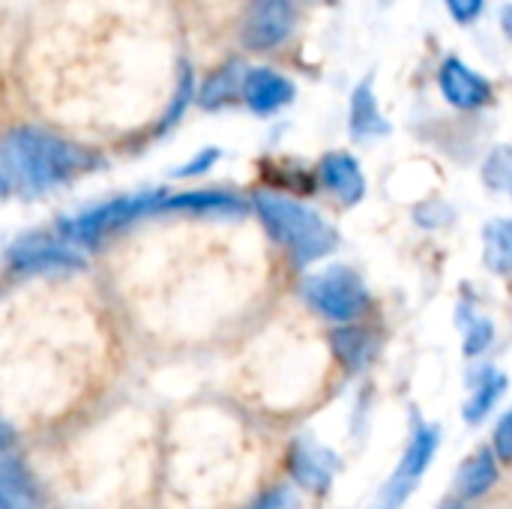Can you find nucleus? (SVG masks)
Listing matches in <instances>:
<instances>
[{
	"label": "nucleus",
	"instance_id": "1",
	"mask_svg": "<svg viewBox=\"0 0 512 509\" xmlns=\"http://www.w3.org/2000/svg\"><path fill=\"white\" fill-rule=\"evenodd\" d=\"M0 162L9 177V186H18L24 192H42L90 168L93 156L51 132L24 126L12 129L3 138Z\"/></svg>",
	"mask_w": 512,
	"mask_h": 509
},
{
	"label": "nucleus",
	"instance_id": "2",
	"mask_svg": "<svg viewBox=\"0 0 512 509\" xmlns=\"http://www.w3.org/2000/svg\"><path fill=\"white\" fill-rule=\"evenodd\" d=\"M255 207L267 225V231L294 255L297 264H312L324 255H330L339 243V234L330 222H324L315 210L303 207L300 201L261 192L255 198Z\"/></svg>",
	"mask_w": 512,
	"mask_h": 509
},
{
	"label": "nucleus",
	"instance_id": "3",
	"mask_svg": "<svg viewBox=\"0 0 512 509\" xmlns=\"http://www.w3.org/2000/svg\"><path fill=\"white\" fill-rule=\"evenodd\" d=\"M306 300L330 321H357L369 309V291L363 279L348 267H330L324 273H315L303 285Z\"/></svg>",
	"mask_w": 512,
	"mask_h": 509
},
{
	"label": "nucleus",
	"instance_id": "4",
	"mask_svg": "<svg viewBox=\"0 0 512 509\" xmlns=\"http://www.w3.org/2000/svg\"><path fill=\"white\" fill-rule=\"evenodd\" d=\"M159 201H162V192H144V195H129V198H114L102 207H93L75 219H66L60 222V234L66 243H81V246H90V243H99L105 234L129 225L132 219H141L144 213H153L159 210Z\"/></svg>",
	"mask_w": 512,
	"mask_h": 509
},
{
	"label": "nucleus",
	"instance_id": "5",
	"mask_svg": "<svg viewBox=\"0 0 512 509\" xmlns=\"http://www.w3.org/2000/svg\"><path fill=\"white\" fill-rule=\"evenodd\" d=\"M294 30L291 0H252L243 18V45L252 51H267L282 45Z\"/></svg>",
	"mask_w": 512,
	"mask_h": 509
},
{
	"label": "nucleus",
	"instance_id": "6",
	"mask_svg": "<svg viewBox=\"0 0 512 509\" xmlns=\"http://www.w3.org/2000/svg\"><path fill=\"white\" fill-rule=\"evenodd\" d=\"M438 84H441L444 99H447L453 108L474 111V108H483V105L492 102V84H489L477 69H471L468 63H462V60H456V57H450V60L441 66Z\"/></svg>",
	"mask_w": 512,
	"mask_h": 509
},
{
	"label": "nucleus",
	"instance_id": "7",
	"mask_svg": "<svg viewBox=\"0 0 512 509\" xmlns=\"http://www.w3.org/2000/svg\"><path fill=\"white\" fill-rule=\"evenodd\" d=\"M288 468H291V477L309 489V492H318L324 495L339 471V456L321 444H312V441H297L291 447V456H288Z\"/></svg>",
	"mask_w": 512,
	"mask_h": 509
},
{
	"label": "nucleus",
	"instance_id": "8",
	"mask_svg": "<svg viewBox=\"0 0 512 509\" xmlns=\"http://www.w3.org/2000/svg\"><path fill=\"white\" fill-rule=\"evenodd\" d=\"M435 450H438V429H432V426H417V432H414V438H411V444H408V450H405V459H402V465L396 468V477H393V483H390V489H387V504H390V507H396V504L405 501V495L414 489V483L426 474V468H429Z\"/></svg>",
	"mask_w": 512,
	"mask_h": 509
},
{
	"label": "nucleus",
	"instance_id": "9",
	"mask_svg": "<svg viewBox=\"0 0 512 509\" xmlns=\"http://www.w3.org/2000/svg\"><path fill=\"white\" fill-rule=\"evenodd\" d=\"M321 183L342 201V204H357L363 195H366V180H363V171H360V162L351 156V153H327L321 159Z\"/></svg>",
	"mask_w": 512,
	"mask_h": 509
},
{
	"label": "nucleus",
	"instance_id": "10",
	"mask_svg": "<svg viewBox=\"0 0 512 509\" xmlns=\"http://www.w3.org/2000/svg\"><path fill=\"white\" fill-rule=\"evenodd\" d=\"M243 99L258 114H273L294 99V84L273 69H252L243 81Z\"/></svg>",
	"mask_w": 512,
	"mask_h": 509
},
{
	"label": "nucleus",
	"instance_id": "11",
	"mask_svg": "<svg viewBox=\"0 0 512 509\" xmlns=\"http://www.w3.org/2000/svg\"><path fill=\"white\" fill-rule=\"evenodd\" d=\"M159 210H177V213H195V216H243L246 201L228 192H180V195H162Z\"/></svg>",
	"mask_w": 512,
	"mask_h": 509
},
{
	"label": "nucleus",
	"instance_id": "12",
	"mask_svg": "<svg viewBox=\"0 0 512 509\" xmlns=\"http://www.w3.org/2000/svg\"><path fill=\"white\" fill-rule=\"evenodd\" d=\"M9 258L18 270H72V267H81V258L72 249H66L63 243H48V240H21Z\"/></svg>",
	"mask_w": 512,
	"mask_h": 509
},
{
	"label": "nucleus",
	"instance_id": "13",
	"mask_svg": "<svg viewBox=\"0 0 512 509\" xmlns=\"http://www.w3.org/2000/svg\"><path fill=\"white\" fill-rule=\"evenodd\" d=\"M351 129H354V135H384V132H390V126H387V120H384V114L378 108L372 81H363L351 96Z\"/></svg>",
	"mask_w": 512,
	"mask_h": 509
},
{
	"label": "nucleus",
	"instance_id": "14",
	"mask_svg": "<svg viewBox=\"0 0 512 509\" xmlns=\"http://www.w3.org/2000/svg\"><path fill=\"white\" fill-rule=\"evenodd\" d=\"M483 261L492 273H512V219H495L483 231Z\"/></svg>",
	"mask_w": 512,
	"mask_h": 509
},
{
	"label": "nucleus",
	"instance_id": "15",
	"mask_svg": "<svg viewBox=\"0 0 512 509\" xmlns=\"http://www.w3.org/2000/svg\"><path fill=\"white\" fill-rule=\"evenodd\" d=\"M243 81H246V66L240 60L225 63L219 72H213V78L204 84L201 90V105L204 108H219L231 99H237L243 93Z\"/></svg>",
	"mask_w": 512,
	"mask_h": 509
},
{
	"label": "nucleus",
	"instance_id": "16",
	"mask_svg": "<svg viewBox=\"0 0 512 509\" xmlns=\"http://www.w3.org/2000/svg\"><path fill=\"white\" fill-rule=\"evenodd\" d=\"M330 345H333V354L339 357V363L348 372H360L372 357V336L366 330H360V327H339L330 336Z\"/></svg>",
	"mask_w": 512,
	"mask_h": 509
},
{
	"label": "nucleus",
	"instance_id": "17",
	"mask_svg": "<svg viewBox=\"0 0 512 509\" xmlns=\"http://www.w3.org/2000/svg\"><path fill=\"white\" fill-rule=\"evenodd\" d=\"M36 489L18 462H0V509H33Z\"/></svg>",
	"mask_w": 512,
	"mask_h": 509
},
{
	"label": "nucleus",
	"instance_id": "18",
	"mask_svg": "<svg viewBox=\"0 0 512 509\" xmlns=\"http://www.w3.org/2000/svg\"><path fill=\"white\" fill-rule=\"evenodd\" d=\"M495 480H498V459H495L492 450H480L465 465V471L459 477V486H462V495L468 501H474V498H483L495 486Z\"/></svg>",
	"mask_w": 512,
	"mask_h": 509
},
{
	"label": "nucleus",
	"instance_id": "19",
	"mask_svg": "<svg viewBox=\"0 0 512 509\" xmlns=\"http://www.w3.org/2000/svg\"><path fill=\"white\" fill-rule=\"evenodd\" d=\"M504 390H507V378L501 372H495V369H486L483 378L474 387V396L465 405V420L468 423H480L492 411V405L504 396Z\"/></svg>",
	"mask_w": 512,
	"mask_h": 509
},
{
	"label": "nucleus",
	"instance_id": "20",
	"mask_svg": "<svg viewBox=\"0 0 512 509\" xmlns=\"http://www.w3.org/2000/svg\"><path fill=\"white\" fill-rule=\"evenodd\" d=\"M483 177L492 189H512V147H498L486 159Z\"/></svg>",
	"mask_w": 512,
	"mask_h": 509
},
{
	"label": "nucleus",
	"instance_id": "21",
	"mask_svg": "<svg viewBox=\"0 0 512 509\" xmlns=\"http://www.w3.org/2000/svg\"><path fill=\"white\" fill-rule=\"evenodd\" d=\"M492 339H495V327H492V321L477 318V321L468 327V333H465V354H468V357L483 354V351L492 345Z\"/></svg>",
	"mask_w": 512,
	"mask_h": 509
},
{
	"label": "nucleus",
	"instance_id": "22",
	"mask_svg": "<svg viewBox=\"0 0 512 509\" xmlns=\"http://www.w3.org/2000/svg\"><path fill=\"white\" fill-rule=\"evenodd\" d=\"M249 509H300V498L294 495V489L276 486V489L264 492L255 504H249Z\"/></svg>",
	"mask_w": 512,
	"mask_h": 509
},
{
	"label": "nucleus",
	"instance_id": "23",
	"mask_svg": "<svg viewBox=\"0 0 512 509\" xmlns=\"http://www.w3.org/2000/svg\"><path fill=\"white\" fill-rule=\"evenodd\" d=\"M495 456L504 462H512V411L495 429Z\"/></svg>",
	"mask_w": 512,
	"mask_h": 509
},
{
	"label": "nucleus",
	"instance_id": "24",
	"mask_svg": "<svg viewBox=\"0 0 512 509\" xmlns=\"http://www.w3.org/2000/svg\"><path fill=\"white\" fill-rule=\"evenodd\" d=\"M483 3H486V0H447V9L453 12L456 21L468 24V21H474V18L483 12Z\"/></svg>",
	"mask_w": 512,
	"mask_h": 509
},
{
	"label": "nucleus",
	"instance_id": "25",
	"mask_svg": "<svg viewBox=\"0 0 512 509\" xmlns=\"http://www.w3.org/2000/svg\"><path fill=\"white\" fill-rule=\"evenodd\" d=\"M216 159H219V153H216V150H204V153H201V156H198L195 162H189V165H186V168H183L180 174H195V171L207 168V165H210V162H216Z\"/></svg>",
	"mask_w": 512,
	"mask_h": 509
},
{
	"label": "nucleus",
	"instance_id": "26",
	"mask_svg": "<svg viewBox=\"0 0 512 509\" xmlns=\"http://www.w3.org/2000/svg\"><path fill=\"white\" fill-rule=\"evenodd\" d=\"M9 444H12V429L0 423V450H6Z\"/></svg>",
	"mask_w": 512,
	"mask_h": 509
},
{
	"label": "nucleus",
	"instance_id": "27",
	"mask_svg": "<svg viewBox=\"0 0 512 509\" xmlns=\"http://www.w3.org/2000/svg\"><path fill=\"white\" fill-rule=\"evenodd\" d=\"M12 186H9V177H6V171H3V162H0V195L3 192H9Z\"/></svg>",
	"mask_w": 512,
	"mask_h": 509
},
{
	"label": "nucleus",
	"instance_id": "28",
	"mask_svg": "<svg viewBox=\"0 0 512 509\" xmlns=\"http://www.w3.org/2000/svg\"><path fill=\"white\" fill-rule=\"evenodd\" d=\"M504 30H507V36L512 39V6L510 9H504Z\"/></svg>",
	"mask_w": 512,
	"mask_h": 509
},
{
	"label": "nucleus",
	"instance_id": "29",
	"mask_svg": "<svg viewBox=\"0 0 512 509\" xmlns=\"http://www.w3.org/2000/svg\"><path fill=\"white\" fill-rule=\"evenodd\" d=\"M441 509H462V504H459V501H447Z\"/></svg>",
	"mask_w": 512,
	"mask_h": 509
},
{
	"label": "nucleus",
	"instance_id": "30",
	"mask_svg": "<svg viewBox=\"0 0 512 509\" xmlns=\"http://www.w3.org/2000/svg\"><path fill=\"white\" fill-rule=\"evenodd\" d=\"M315 3H330V0H315Z\"/></svg>",
	"mask_w": 512,
	"mask_h": 509
}]
</instances>
